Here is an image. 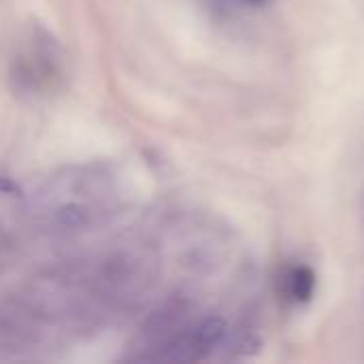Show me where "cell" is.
Masks as SVG:
<instances>
[{
  "label": "cell",
  "instance_id": "1",
  "mask_svg": "<svg viewBox=\"0 0 364 364\" xmlns=\"http://www.w3.org/2000/svg\"><path fill=\"white\" fill-rule=\"evenodd\" d=\"M58 222L64 228H81L87 222V213L79 205H66L58 211Z\"/></svg>",
  "mask_w": 364,
  "mask_h": 364
},
{
  "label": "cell",
  "instance_id": "2",
  "mask_svg": "<svg viewBox=\"0 0 364 364\" xmlns=\"http://www.w3.org/2000/svg\"><path fill=\"white\" fill-rule=\"evenodd\" d=\"M0 192L9 194V196H21V190L15 181H11L9 177H0Z\"/></svg>",
  "mask_w": 364,
  "mask_h": 364
}]
</instances>
